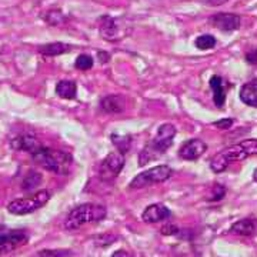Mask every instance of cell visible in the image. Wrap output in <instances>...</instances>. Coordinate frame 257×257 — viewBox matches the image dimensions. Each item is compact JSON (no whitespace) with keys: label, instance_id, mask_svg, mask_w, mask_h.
Here are the masks:
<instances>
[{"label":"cell","instance_id":"cell-1","mask_svg":"<svg viewBox=\"0 0 257 257\" xmlns=\"http://www.w3.org/2000/svg\"><path fill=\"white\" fill-rule=\"evenodd\" d=\"M257 155V139L243 140L237 145L223 149L220 153L214 155L210 160V169L214 173H221L233 162H243L248 156Z\"/></svg>","mask_w":257,"mask_h":257},{"label":"cell","instance_id":"cell-2","mask_svg":"<svg viewBox=\"0 0 257 257\" xmlns=\"http://www.w3.org/2000/svg\"><path fill=\"white\" fill-rule=\"evenodd\" d=\"M177 130L173 124L165 123L162 124L157 130L156 138L153 139L150 143H147L145 149L140 152L139 155V165L146 166L149 162L157 160L160 156H163L166 152L170 149L173 145V139H175Z\"/></svg>","mask_w":257,"mask_h":257},{"label":"cell","instance_id":"cell-3","mask_svg":"<svg viewBox=\"0 0 257 257\" xmlns=\"http://www.w3.org/2000/svg\"><path fill=\"white\" fill-rule=\"evenodd\" d=\"M32 157L40 167L60 176L67 175L73 163V159L69 153L45 146H40L36 152H33Z\"/></svg>","mask_w":257,"mask_h":257},{"label":"cell","instance_id":"cell-4","mask_svg":"<svg viewBox=\"0 0 257 257\" xmlns=\"http://www.w3.org/2000/svg\"><path fill=\"white\" fill-rule=\"evenodd\" d=\"M106 216H107V210L104 206L94 204V203H83L69 211L64 220V229L70 230V231L77 230L89 223L104 220Z\"/></svg>","mask_w":257,"mask_h":257},{"label":"cell","instance_id":"cell-5","mask_svg":"<svg viewBox=\"0 0 257 257\" xmlns=\"http://www.w3.org/2000/svg\"><path fill=\"white\" fill-rule=\"evenodd\" d=\"M50 200V192L49 190H39L30 197H22L12 200L8 204V211L15 216H25L33 211L42 209L47 202Z\"/></svg>","mask_w":257,"mask_h":257},{"label":"cell","instance_id":"cell-6","mask_svg":"<svg viewBox=\"0 0 257 257\" xmlns=\"http://www.w3.org/2000/svg\"><path fill=\"white\" fill-rule=\"evenodd\" d=\"M172 175H173V170L169 166L160 165L152 167V169L136 176L130 182V189H143V187L152 186V184L163 183L166 180H169Z\"/></svg>","mask_w":257,"mask_h":257},{"label":"cell","instance_id":"cell-7","mask_svg":"<svg viewBox=\"0 0 257 257\" xmlns=\"http://www.w3.org/2000/svg\"><path fill=\"white\" fill-rule=\"evenodd\" d=\"M124 167V155L120 152H111L99 166V177L103 182H113Z\"/></svg>","mask_w":257,"mask_h":257},{"label":"cell","instance_id":"cell-8","mask_svg":"<svg viewBox=\"0 0 257 257\" xmlns=\"http://www.w3.org/2000/svg\"><path fill=\"white\" fill-rule=\"evenodd\" d=\"M29 241V234L25 230H10L0 233V256L15 251L20 246H25Z\"/></svg>","mask_w":257,"mask_h":257},{"label":"cell","instance_id":"cell-9","mask_svg":"<svg viewBox=\"0 0 257 257\" xmlns=\"http://www.w3.org/2000/svg\"><path fill=\"white\" fill-rule=\"evenodd\" d=\"M210 25L223 32H233L241 26V19L234 13H217L210 18Z\"/></svg>","mask_w":257,"mask_h":257},{"label":"cell","instance_id":"cell-10","mask_svg":"<svg viewBox=\"0 0 257 257\" xmlns=\"http://www.w3.org/2000/svg\"><path fill=\"white\" fill-rule=\"evenodd\" d=\"M207 150V145L200 140V139H190L187 142H184L180 150H179V156L183 160H197L199 157H202Z\"/></svg>","mask_w":257,"mask_h":257},{"label":"cell","instance_id":"cell-11","mask_svg":"<svg viewBox=\"0 0 257 257\" xmlns=\"http://www.w3.org/2000/svg\"><path fill=\"white\" fill-rule=\"evenodd\" d=\"M170 216H172V211L169 210L165 204L155 203V204H150L145 209L143 214H142V219L146 223H159V221L169 219Z\"/></svg>","mask_w":257,"mask_h":257},{"label":"cell","instance_id":"cell-12","mask_svg":"<svg viewBox=\"0 0 257 257\" xmlns=\"http://www.w3.org/2000/svg\"><path fill=\"white\" fill-rule=\"evenodd\" d=\"M99 32H100V36L109 42L121 39L119 26H117L116 20L110 16H101L99 19Z\"/></svg>","mask_w":257,"mask_h":257},{"label":"cell","instance_id":"cell-13","mask_svg":"<svg viewBox=\"0 0 257 257\" xmlns=\"http://www.w3.org/2000/svg\"><path fill=\"white\" fill-rule=\"evenodd\" d=\"M230 233L236 236H246V237H254L257 236V219L254 217H246L237 220L231 224Z\"/></svg>","mask_w":257,"mask_h":257},{"label":"cell","instance_id":"cell-14","mask_svg":"<svg viewBox=\"0 0 257 257\" xmlns=\"http://www.w3.org/2000/svg\"><path fill=\"white\" fill-rule=\"evenodd\" d=\"M10 146L12 149H15V150H19V152H28V153H33V152H36L39 147L42 146L40 145V142L37 140L35 136H32V135H19L16 138L12 139V142H10Z\"/></svg>","mask_w":257,"mask_h":257},{"label":"cell","instance_id":"cell-15","mask_svg":"<svg viewBox=\"0 0 257 257\" xmlns=\"http://www.w3.org/2000/svg\"><path fill=\"white\" fill-rule=\"evenodd\" d=\"M210 87L211 90H213V101H214V104L221 109L223 106H224V101H226V89H224V82H223V79H221L220 76H217V74H214V76H211L210 79Z\"/></svg>","mask_w":257,"mask_h":257},{"label":"cell","instance_id":"cell-16","mask_svg":"<svg viewBox=\"0 0 257 257\" xmlns=\"http://www.w3.org/2000/svg\"><path fill=\"white\" fill-rule=\"evenodd\" d=\"M100 107L107 113H120L124 110L126 104H124V99L119 96V94H110L103 97L100 101Z\"/></svg>","mask_w":257,"mask_h":257},{"label":"cell","instance_id":"cell-17","mask_svg":"<svg viewBox=\"0 0 257 257\" xmlns=\"http://www.w3.org/2000/svg\"><path fill=\"white\" fill-rule=\"evenodd\" d=\"M240 100L257 109V82H248L240 89Z\"/></svg>","mask_w":257,"mask_h":257},{"label":"cell","instance_id":"cell-18","mask_svg":"<svg viewBox=\"0 0 257 257\" xmlns=\"http://www.w3.org/2000/svg\"><path fill=\"white\" fill-rule=\"evenodd\" d=\"M56 94L66 100H73L77 94V86L72 80H60L56 86Z\"/></svg>","mask_w":257,"mask_h":257},{"label":"cell","instance_id":"cell-19","mask_svg":"<svg viewBox=\"0 0 257 257\" xmlns=\"http://www.w3.org/2000/svg\"><path fill=\"white\" fill-rule=\"evenodd\" d=\"M70 50H72V47L69 46V45H66V43H62V42L47 43V45H43V46H39V52L43 56H49V57L69 53Z\"/></svg>","mask_w":257,"mask_h":257},{"label":"cell","instance_id":"cell-20","mask_svg":"<svg viewBox=\"0 0 257 257\" xmlns=\"http://www.w3.org/2000/svg\"><path fill=\"white\" fill-rule=\"evenodd\" d=\"M111 143L116 146L117 152H120L121 155L127 153L132 147V136L128 135H111Z\"/></svg>","mask_w":257,"mask_h":257},{"label":"cell","instance_id":"cell-21","mask_svg":"<svg viewBox=\"0 0 257 257\" xmlns=\"http://www.w3.org/2000/svg\"><path fill=\"white\" fill-rule=\"evenodd\" d=\"M73 254L72 250L66 248H45L37 251L33 257H70Z\"/></svg>","mask_w":257,"mask_h":257},{"label":"cell","instance_id":"cell-22","mask_svg":"<svg viewBox=\"0 0 257 257\" xmlns=\"http://www.w3.org/2000/svg\"><path fill=\"white\" fill-rule=\"evenodd\" d=\"M194 43H196V47L200 49V50H210V49L216 46L217 40H216V37L211 36V35H202V36L196 39Z\"/></svg>","mask_w":257,"mask_h":257},{"label":"cell","instance_id":"cell-23","mask_svg":"<svg viewBox=\"0 0 257 257\" xmlns=\"http://www.w3.org/2000/svg\"><path fill=\"white\" fill-rule=\"evenodd\" d=\"M42 183V176L39 175V173H29L28 176H26V179L23 180V183H22V189L23 190H33L36 186H39V184Z\"/></svg>","mask_w":257,"mask_h":257},{"label":"cell","instance_id":"cell-24","mask_svg":"<svg viewBox=\"0 0 257 257\" xmlns=\"http://www.w3.org/2000/svg\"><path fill=\"white\" fill-rule=\"evenodd\" d=\"M45 20L49 25H52V26H60V25H63L64 22H66V18L63 16V13L59 12V10H50V12L46 13Z\"/></svg>","mask_w":257,"mask_h":257},{"label":"cell","instance_id":"cell-25","mask_svg":"<svg viewBox=\"0 0 257 257\" xmlns=\"http://www.w3.org/2000/svg\"><path fill=\"white\" fill-rule=\"evenodd\" d=\"M74 66L79 70H89L93 67V57L89 55H80L76 59Z\"/></svg>","mask_w":257,"mask_h":257},{"label":"cell","instance_id":"cell-26","mask_svg":"<svg viewBox=\"0 0 257 257\" xmlns=\"http://www.w3.org/2000/svg\"><path fill=\"white\" fill-rule=\"evenodd\" d=\"M179 227L176 226V224H172V223H167V224H165L163 227H162V230H160V233L162 234H165V236H177L179 234Z\"/></svg>","mask_w":257,"mask_h":257},{"label":"cell","instance_id":"cell-27","mask_svg":"<svg viewBox=\"0 0 257 257\" xmlns=\"http://www.w3.org/2000/svg\"><path fill=\"white\" fill-rule=\"evenodd\" d=\"M224 194H226V189L221 184H216V187L213 190V194H211V197H209V200H211V202L221 200L224 197Z\"/></svg>","mask_w":257,"mask_h":257},{"label":"cell","instance_id":"cell-28","mask_svg":"<svg viewBox=\"0 0 257 257\" xmlns=\"http://www.w3.org/2000/svg\"><path fill=\"white\" fill-rule=\"evenodd\" d=\"M233 119H221L217 120V121H213V126L217 128H221V130H226V128H230L233 126Z\"/></svg>","mask_w":257,"mask_h":257},{"label":"cell","instance_id":"cell-29","mask_svg":"<svg viewBox=\"0 0 257 257\" xmlns=\"http://www.w3.org/2000/svg\"><path fill=\"white\" fill-rule=\"evenodd\" d=\"M246 62L248 64H257V49H253L246 53Z\"/></svg>","mask_w":257,"mask_h":257},{"label":"cell","instance_id":"cell-30","mask_svg":"<svg viewBox=\"0 0 257 257\" xmlns=\"http://www.w3.org/2000/svg\"><path fill=\"white\" fill-rule=\"evenodd\" d=\"M97 57L100 63H107L110 60V55L107 52H97Z\"/></svg>","mask_w":257,"mask_h":257},{"label":"cell","instance_id":"cell-31","mask_svg":"<svg viewBox=\"0 0 257 257\" xmlns=\"http://www.w3.org/2000/svg\"><path fill=\"white\" fill-rule=\"evenodd\" d=\"M111 257H133V256H132L128 251H126V250H121V248H120V250H116V251L111 254Z\"/></svg>","mask_w":257,"mask_h":257},{"label":"cell","instance_id":"cell-32","mask_svg":"<svg viewBox=\"0 0 257 257\" xmlns=\"http://www.w3.org/2000/svg\"><path fill=\"white\" fill-rule=\"evenodd\" d=\"M226 2H229V0H207V3L211 6H220V5H224Z\"/></svg>","mask_w":257,"mask_h":257},{"label":"cell","instance_id":"cell-33","mask_svg":"<svg viewBox=\"0 0 257 257\" xmlns=\"http://www.w3.org/2000/svg\"><path fill=\"white\" fill-rule=\"evenodd\" d=\"M254 180H256V182H257V170H256V172H254Z\"/></svg>","mask_w":257,"mask_h":257}]
</instances>
